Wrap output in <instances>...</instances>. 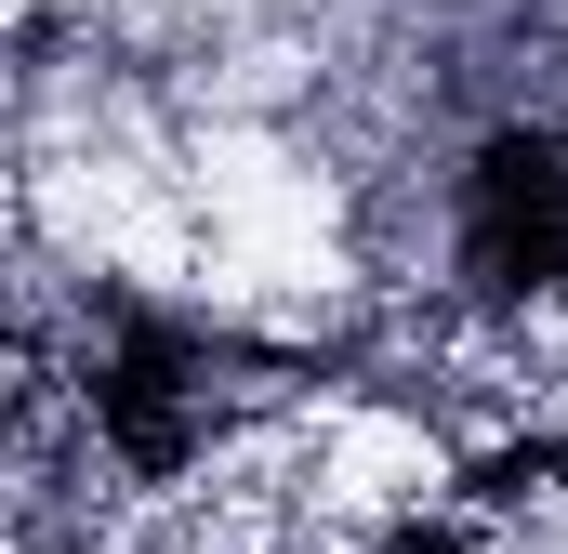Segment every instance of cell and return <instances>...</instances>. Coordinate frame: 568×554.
I'll return each mask as SVG.
<instances>
[{
	"mask_svg": "<svg viewBox=\"0 0 568 554\" xmlns=\"http://www.w3.org/2000/svg\"><path fill=\"white\" fill-rule=\"evenodd\" d=\"M252 343L239 330H199V317H159V304H93V422H106V449L133 462V475H185L199 449H212V410H225V383L212 370H239Z\"/></svg>",
	"mask_w": 568,
	"mask_h": 554,
	"instance_id": "6da1fadb",
	"label": "cell"
},
{
	"mask_svg": "<svg viewBox=\"0 0 568 554\" xmlns=\"http://www.w3.org/2000/svg\"><path fill=\"white\" fill-rule=\"evenodd\" d=\"M449 265H463L476 304H542V290H568V133L556 120H503V133L463 158Z\"/></svg>",
	"mask_w": 568,
	"mask_h": 554,
	"instance_id": "7a4b0ae2",
	"label": "cell"
}]
</instances>
